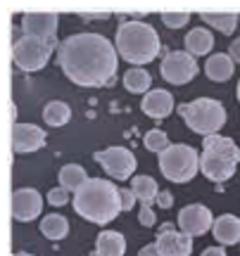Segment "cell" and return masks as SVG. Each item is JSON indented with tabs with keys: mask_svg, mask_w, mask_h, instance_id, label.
Returning <instances> with one entry per match:
<instances>
[{
	"mask_svg": "<svg viewBox=\"0 0 240 256\" xmlns=\"http://www.w3.org/2000/svg\"><path fill=\"white\" fill-rule=\"evenodd\" d=\"M57 62L65 76L81 88H102L114 81L117 74V48L102 34L83 31L65 38L57 48Z\"/></svg>",
	"mask_w": 240,
	"mask_h": 256,
	"instance_id": "1",
	"label": "cell"
},
{
	"mask_svg": "<svg viewBox=\"0 0 240 256\" xmlns=\"http://www.w3.org/2000/svg\"><path fill=\"white\" fill-rule=\"evenodd\" d=\"M74 211L95 226H105L121 214L119 188L105 178H88L74 192Z\"/></svg>",
	"mask_w": 240,
	"mask_h": 256,
	"instance_id": "2",
	"label": "cell"
},
{
	"mask_svg": "<svg viewBox=\"0 0 240 256\" xmlns=\"http://www.w3.org/2000/svg\"><path fill=\"white\" fill-rule=\"evenodd\" d=\"M117 52L129 64H148L159 55V36L157 31L145 22H124L117 28Z\"/></svg>",
	"mask_w": 240,
	"mask_h": 256,
	"instance_id": "3",
	"label": "cell"
},
{
	"mask_svg": "<svg viewBox=\"0 0 240 256\" xmlns=\"http://www.w3.org/2000/svg\"><path fill=\"white\" fill-rule=\"evenodd\" d=\"M240 162V147L231 138L207 136L202 140V154H200V171L212 183H226L233 178Z\"/></svg>",
	"mask_w": 240,
	"mask_h": 256,
	"instance_id": "4",
	"label": "cell"
},
{
	"mask_svg": "<svg viewBox=\"0 0 240 256\" xmlns=\"http://www.w3.org/2000/svg\"><path fill=\"white\" fill-rule=\"evenodd\" d=\"M181 119L190 126V130L200 136H216L226 126V107L219 100L212 98H200V100L185 102L178 107Z\"/></svg>",
	"mask_w": 240,
	"mask_h": 256,
	"instance_id": "5",
	"label": "cell"
},
{
	"mask_svg": "<svg viewBox=\"0 0 240 256\" xmlns=\"http://www.w3.org/2000/svg\"><path fill=\"white\" fill-rule=\"evenodd\" d=\"M159 171L171 183H188L200 171V154L195 147L183 142L169 145L164 152H159Z\"/></svg>",
	"mask_w": 240,
	"mask_h": 256,
	"instance_id": "6",
	"label": "cell"
},
{
	"mask_svg": "<svg viewBox=\"0 0 240 256\" xmlns=\"http://www.w3.org/2000/svg\"><path fill=\"white\" fill-rule=\"evenodd\" d=\"M55 50V40H46L38 36H24L15 40L12 48V60L22 72H41L48 64L50 55Z\"/></svg>",
	"mask_w": 240,
	"mask_h": 256,
	"instance_id": "7",
	"label": "cell"
},
{
	"mask_svg": "<svg viewBox=\"0 0 240 256\" xmlns=\"http://www.w3.org/2000/svg\"><path fill=\"white\" fill-rule=\"evenodd\" d=\"M95 164L102 166V171L107 176H112L114 180H129L131 174L136 171V154L126 150V147H107V150H100L93 154Z\"/></svg>",
	"mask_w": 240,
	"mask_h": 256,
	"instance_id": "8",
	"label": "cell"
},
{
	"mask_svg": "<svg viewBox=\"0 0 240 256\" xmlns=\"http://www.w3.org/2000/svg\"><path fill=\"white\" fill-rule=\"evenodd\" d=\"M159 72H162V78L174 86H183V83H190L197 76L200 66L195 62V57L190 52H183V50H174L162 60L159 64Z\"/></svg>",
	"mask_w": 240,
	"mask_h": 256,
	"instance_id": "9",
	"label": "cell"
},
{
	"mask_svg": "<svg viewBox=\"0 0 240 256\" xmlns=\"http://www.w3.org/2000/svg\"><path fill=\"white\" fill-rule=\"evenodd\" d=\"M176 223H178L181 232L195 238V235H204L207 230L212 228L214 218H212V211L207 209V206H202V204H190V206H183V209L178 211Z\"/></svg>",
	"mask_w": 240,
	"mask_h": 256,
	"instance_id": "10",
	"label": "cell"
},
{
	"mask_svg": "<svg viewBox=\"0 0 240 256\" xmlns=\"http://www.w3.org/2000/svg\"><path fill=\"white\" fill-rule=\"evenodd\" d=\"M41 211H43V197L36 190H31V188L15 190V194H12V216H15V220L29 223V220L36 218Z\"/></svg>",
	"mask_w": 240,
	"mask_h": 256,
	"instance_id": "11",
	"label": "cell"
},
{
	"mask_svg": "<svg viewBox=\"0 0 240 256\" xmlns=\"http://www.w3.org/2000/svg\"><path fill=\"white\" fill-rule=\"evenodd\" d=\"M157 249L162 256H190L193 254V238L185 232H176L169 223L159 230L157 238Z\"/></svg>",
	"mask_w": 240,
	"mask_h": 256,
	"instance_id": "12",
	"label": "cell"
},
{
	"mask_svg": "<svg viewBox=\"0 0 240 256\" xmlns=\"http://www.w3.org/2000/svg\"><path fill=\"white\" fill-rule=\"evenodd\" d=\"M46 145V130L34 126V124H15L12 128V150L24 154V152H36Z\"/></svg>",
	"mask_w": 240,
	"mask_h": 256,
	"instance_id": "13",
	"label": "cell"
},
{
	"mask_svg": "<svg viewBox=\"0 0 240 256\" xmlns=\"http://www.w3.org/2000/svg\"><path fill=\"white\" fill-rule=\"evenodd\" d=\"M22 31L27 36H38L46 40H55L57 36V14H24Z\"/></svg>",
	"mask_w": 240,
	"mask_h": 256,
	"instance_id": "14",
	"label": "cell"
},
{
	"mask_svg": "<svg viewBox=\"0 0 240 256\" xmlns=\"http://www.w3.org/2000/svg\"><path fill=\"white\" fill-rule=\"evenodd\" d=\"M140 107H143V112L148 114L150 119H164V116H169L171 110H174V98H171L169 90L155 88V90H150L148 95L143 98Z\"/></svg>",
	"mask_w": 240,
	"mask_h": 256,
	"instance_id": "15",
	"label": "cell"
},
{
	"mask_svg": "<svg viewBox=\"0 0 240 256\" xmlns=\"http://www.w3.org/2000/svg\"><path fill=\"white\" fill-rule=\"evenodd\" d=\"M212 232L219 244L231 247V244L240 242V218L233 216V214H223V216H219V218L214 220Z\"/></svg>",
	"mask_w": 240,
	"mask_h": 256,
	"instance_id": "16",
	"label": "cell"
},
{
	"mask_svg": "<svg viewBox=\"0 0 240 256\" xmlns=\"http://www.w3.org/2000/svg\"><path fill=\"white\" fill-rule=\"evenodd\" d=\"M126 240L117 230H102L95 240V254L93 256H124Z\"/></svg>",
	"mask_w": 240,
	"mask_h": 256,
	"instance_id": "17",
	"label": "cell"
},
{
	"mask_svg": "<svg viewBox=\"0 0 240 256\" xmlns=\"http://www.w3.org/2000/svg\"><path fill=\"white\" fill-rule=\"evenodd\" d=\"M235 72V64H233L231 55H212L207 60V66H204V74L209 81H216V83H223L228 81Z\"/></svg>",
	"mask_w": 240,
	"mask_h": 256,
	"instance_id": "18",
	"label": "cell"
},
{
	"mask_svg": "<svg viewBox=\"0 0 240 256\" xmlns=\"http://www.w3.org/2000/svg\"><path fill=\"white\" fill-rule=\"evenodd\" d=\"M212 48H214L212 31H207V28H202V26L188 31V36H185V52H190L193 57L195 55H207Z\"/></svg>",
	"mask_w": 240,
	"mask_h": 256,
	"instance_id": "19",
	"label": "cell"
},
{
	"mask_svg": "<svg viewBox=\"0 0 240 256\" xmlns=\"http://www.w3.org/2000/svg\"><path fill=\"white\" fill-rule=\"evenodd\" d=\"M131 190H133V194H136L138 202H143V204L157 202V194H159L157 180L150 178V176H136V178L131 180Z\"/></svg>",
	"mask_w": 240,
	"mask_h": 256,
	"instance_id": "20",
	"label": "cell"
},
{
	"mask_svg": "<svg viewBox=\"0 0 240 256\" xmlns=\"http://www.w3.org/2000/svg\"><path fill=\"white\" fill-rule=\"evenodd\" d=\"M88 180V176H86V168L79 164H67L60 168V188H65L69 192H76L81 188L83 183Z\"/></svg>",
	"mask_w": 240,
	"mask_h": 256,
	"instance_id": "21",
	"label": "cell"
},
{
	"mask_svg": "<svg viewBox=\"0 0 240 256\" xmlns=\"http://www.w3.org/2000/svg\"><path fill=\"white\" fill-rule=\"evenodd\" d=\"M41 232H43L48 240L57 242V240L67 238V232H69V223H67L65 216H60V214H50V216H46V218L41 220Z\"/></svg>",
	"mask_w": 240,
	"mask_h": 256,
	"instance_id": "22",
	"label": "cell"
},
{
	"mask_svg": "<svg viewBox=\"0 0 240 256\" xmlns=\"http://www.w3.org/2000/svg\"><path fill=\"white\" fill-rule=\"evenodd\" d=\"M43 119H46L48 126L53 128H60L65 126V124H69V119H72V110H69V104L67 102H48L46 110H43Z\"/></svg>",
	"mask_w": 240,
	"mask_h": 256,
	"instance_id": "23",
	"label": "cell"
},
{
	"mask_svg": "<svg viewBox=\"0 0 240 256\" xmlns=\"http://www.w3.org/2000/svg\"><path fill=\"white\" fill-rule=\"evenodd\" d=\"M152 86V76L145 69H129L124 74V88L129 92H145Z\"/></svg>",
	"mask_w": 240,
	"mask_h": 256,
	"instance_id": "24",
	"label": "cell"
},
{
	"mask_svg": "<svg viewBox=\"0 0 240 256\" xmlns=\"http://www.w3.org/2000/svg\"><path fill=\"white\" fill-rule=\"evenodd\" d=\"M202 22L207 26H214L216 31H221L223 36H231L235 26H238V17L235 14H209V12H202Z\"/></svg>",
	"mask_w": 240,
	"mask_h": 256,
	"instance_id": "25",
	"label": "cell"
},
{
	"mask_svg": "<svg viewBox=\"0 0 240 256\" xmlns=\"http://www.w3.org/2000/svg\"><path fill=\"white\" fill-rule=\"evenodd\" d=\"M145 147H148L150 152H164L166 147H169V138H166L164 130H159V128H155V130H150L148 136H145Z\"/></svg>",
	"mask_w": 240,
	"mask_h": 256,
	"instance_id": "26",
	"label": "cell"
},
{
	"mask_svg": "<svg viewBox=\"0 0 240 256\" xmlns=\"http://www.w3.org/2000/svg\"><path fill=\"white\" fill-rule=\"evenodd\" d=\"M162 22L169 28H181L190 22V14L188 12H166V14H162Z\"/></svg>",
	"mask_w": 240,
	"mask_h": 256,
	"instance_id": "27",
	"label": "cell"
},
{
	"mask_svg": "<svg viewBox=\"0 0 240 256\" xmlns=\"http://www.w3.org/2000/svg\"><path fill=\"white\" fill-rule=\"evenodd\" d=\"M67 202H69V190H65V188H53V190L48 192V204L65 206Z\"/></svg>",
	"mask_w": 240,
	"mask_h": 256,
	"instance_id": "28",
	"label": "cell"
},
{
	"mask_svg": "<svg viewBox=\"0 0 240 256\" xmlns=\"http://www.w3.org/2000/svg\"><path fill=\"white\" fill-rule=\"evenodd\" d=\"M119 194H121V211H131L133 209V204H136V194L131 188H119Z\"/></svg>",
	"mask_w": 240,
	"mask_h": 256,
	"instance_id": "29",
	"label": "cell"
},
{
	"mask_svg": "<svg viewBox=\"0 0 240 256\" xmlns=\"http://www.w3.org/2000/svg\"><path fill=\"white\" fill-rule=\"evenodd\" d=\"M138 220L145 226V228H152V226H155V220H157V218H155V211L150 209V204H143V206H140Z\"/></svg>",
	"mask_w": 240,
	"mask_h": 256,
	"instance_id": "30",
	"label": "cell"
},
{
	"mask_svg": "<svg viewBox=\"0 0 240 256\" xmlns=\"http://www.w3.org/2000/svg\"><path fill=\"white\" fill-rule=\"evenodd\" d=\"M157 204L162 206V209H171V206H174V197H171V192H159Z\"/></svg>",
	"mask_w": 240,
	"mask_h": 256,
	"instance_id": "31",
	"label": "cell"
},
{
	"mask_svg": "<svg viewBox=\"0 0 240 256\" xmlns=\"http://www.w3.org/2000/svg\"><path fill=\"white\" fill-rule=\"evenodd\" d=\"M228 50H231V60H233V62H240V38H235V40H233Z\"/></svg>",
	"mask_w": 240,
	"mask_h": 256,
	"instance_id": "32",
	"label": "cell"
},
{
	"mask_svg": "<svg viewBox=\"0 0 240 256\" xmlns=\"http://www.w3.org/2000/svg\"><path fill=\"white\" fill-rule=\"evenodd\" d=\"M138 256H162V254H159L157 244H148V247L140 249V254H138Z\"/></svg>",
	"mask_w": 240,
	"mask_h": 256,
	"instance_id": "33",
	"label": "cell"
},
{
	"mask_svg": "<svg viewBox=\"0 0 240 256\" xmlns=\"http://www.w3.org/2000/svg\"><path fill=\"white\" fill-rule=\"evenodd\" d=\"M202 256H226V252L221 247H207L202 252Z\"/></svg>",
	"mask_w": 240,
	"mask_h": 256,
	"instance_id": "34",
	"label": "cell"
},
{
	"mask_svg": "<svg viewBox=\"0 0 240 256\" xmlns=\"http://www.w3.org/2000/svg\"><path fill=\"white\" fill-rule=\"evenodd\" d=\"M15 256H34V254H27V252H17Z\"/></svg>",
	"mask_w": 240,
	"mask_h": 256,
	"instance_id": "35",
	"label": "cell"
},
{
	"mask_svg": "<svg viewBox=\"0 0 240 256\" xmlns=\"http://www.w3.org/2000/svg\"><path fill=\"white\" fill-rule=\"evenodd\" d=\"M238 102H240V81H238Z\"/></svg>",
	"mask_w": 240,
	"mask_h": 256,
	"instance_id": "36",
	"label": "cell"
}]
</instances>
